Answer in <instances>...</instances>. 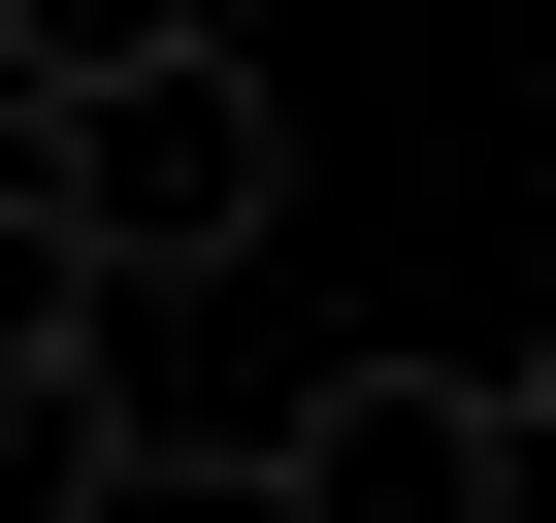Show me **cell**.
I'll return each mask as SVG.
<instances>
[{"instance_id":"cell-1","label":"cell","mask_w":556,"mask_h":523,"mask_svg":"<svg viewBox=\"0 0 556 523\" xmlns=\"http://www.w3.org/2000/svg\"><path fill=\"white\" fill-rule=\"evenodd\" d=\"M262 196H295L262 66H99V99H34V262H66V295H197V262H262Z\"/></svg>"},{"instance_id":"cell-2","label":"cell","mask_w":556,"mask_h":523,"mask_svg":"<svg viewBox=\"0 0 556 523\" xmlns=\"http://www.w3.org/2000/svg\"><path fill=\"white\" fill-rule=\"evenodd\" d=\"M262 523H556V458H523L491 360H328L262 425Z\"/></svg>"},{"instance_id":"cell-3","label":"cell","mask_w":556,"mask_h":523,"mask_svg":"<svg viewBox=\"0 0 556 523\" xmlns=\"http://www.w3.org/2000/svg\"><path fill=\"white\" fill-rule=\"evenodd\" d=\"M0 490H34V523H131V490H164V393H131V295H66V262H34V360H0Z\"/></svg>"},{"instance_id":"cell-4","label":"cell","mask_w":556,"mask_h":523,"mask_svg":"<svg viewBox=\"0 0 556 523\" xmlns=\"http://www.w3.org/2000/svg\"><path fill=\"white\" fill-rule=\"evenodd\" d=\"M34 34V99H99V66H229V0H0Z\"/></svg>"},{"instance_id":"cell-5","label":"cell","mask_w":556,"mask_h":523,"mask_svg":"<svg viewBox=\"0 0 556 523\" xmlns=\"http://www.w3.org/2000/svg\"><path fill=\"white\" fill-rule=\"evenodd\" d=\"M523 458H556V360H523Z\"/></svg>"}]
</instances>
